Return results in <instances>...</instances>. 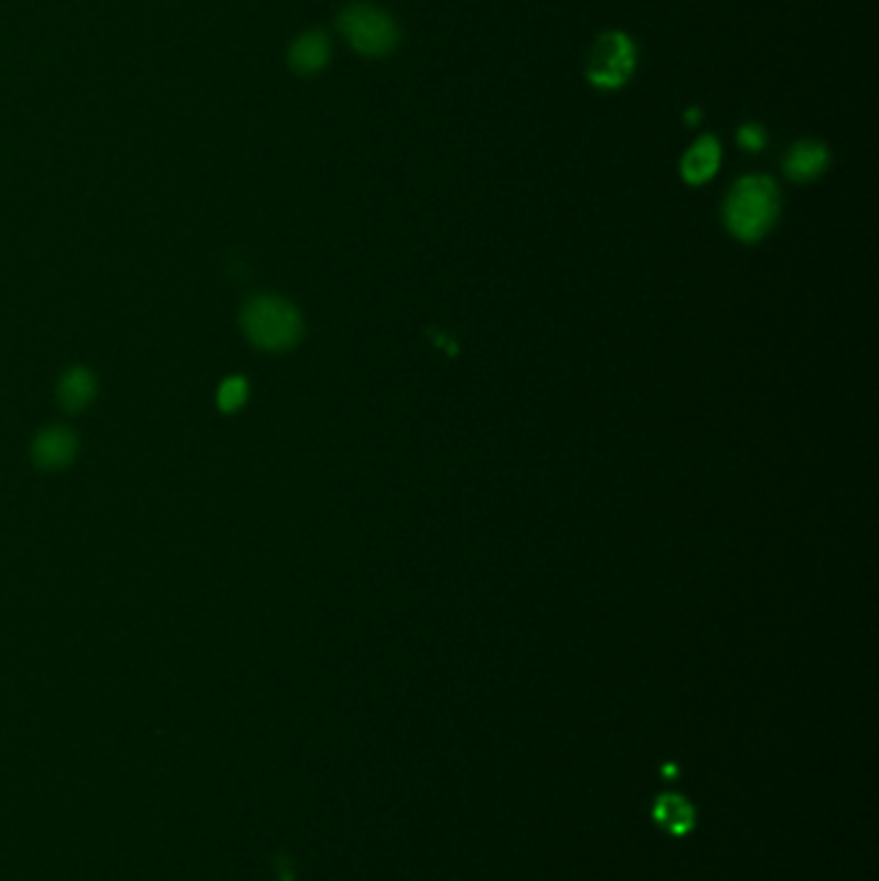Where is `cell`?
I'll use <instances>...</instances> for the list:
<instances>
[{"label": "cell", "instance_id": "1", "mask_svg": "<svg viewBox=\"0 0 879 881\" xmlns=\"http://www.w3.org/2000/svg\"><path fill=\"white\" fill-rule=\"evenodd\" d=\"M240 325L256 348L271 354L297 346L304 331L300 310L277 294H258L248 300L240 312Z\"/></svg>", "mask_w": 879, "mask_h": 881}, {"label": "cell", "instance_id": "2", "mask_svg": "<svg viewBox=\"0 0 879 881\" xmlns=\"http://www.w3.org/2000/svg\"><path fill=\"white\" fill-rule=\"evenodd\" d=\"M779 214V194L767 175H746L732 186L725 204V222L740 240H761L774 227Z\"/></svg>", "mask_w": 879, "mask_h": 881}, {"label": "cell", "instance_id": "3", "mask_svg": "<svg viewBox=\"0 0 879 881\" xmlns=\"http://www.w3.org/2000/svg\"><path fill=\"white\" fill-rule=\"evenodd\" d=\"M341 34L358 55L385 57L397 47L395 21L369 3H351L339 19Z\"/></svg>", "mask_w": 879, "mask_h": 881}, {"label": "cell", "instance_id": "4", "mask_svg": "<svg viewBox=\"0 0 879 881\" xmlns=\"http://www.w3.org/2000/svg\"><path fill=\"white\" fill-rule=\"evenodd\" d=\"M637 63L634 42L622 32L603 34L588 57V80L596 88H622Z\"/></svg>", "mask_w": 879, "mask_h": 881}, {"label": "cell", "instance_id": "5", "mask_svg": "<svg viewBox=\"0 0 879 881\" xmlns=\"http://www.w3.org/2000/svg\"><path fill=\"white\" fill-rule=\"evenodd\" d=\"M78 436L65 426H50L32 443V459L40 470H63L78 456Z\"/></svg>", "mask_w": 879, "mask_h": 881}, {"label": "cell", "instance_id": "6", "mask_svg": "<svg viewBox=\"0 0 879 881\" xmlns=\"http://www.w3.org/2000/svg\"><path fill=\"white\" fill-rule=\"evenodd\" d=\"M98 379L88 366H73L57 385V400L67 412H83L96 400Z\"/></svg>", "mask_w": 879, "mask_h": 881}, {"label": "cell", "instance_id": "7", "mask_svg": "<svg viewBox=\"0 0 879 881\" xmlns=\"http://www.w3.org/2000/svg\"><path fill=\"white\" fill-rule=\"evenodd\" d=\"M828 160L830 158H828V150H825V144L813 142V140L797 142L790 152H786L784 173L790 175L792 181H800V183L815 181L817 175H823L825 168H828Z\"/></svg>", "mask_w": 879, "mask_h": 881}, {"label": "cell", "instance_id": "8", "mask_svg": "<svg viewBox=\"0 0 879 881\" xmlns=\"http://www.w3.org/2000/svg\"><path fill=\"white\" fill-rule=\"evenodd\" d=\"M331 60V42L323 32H308L302 36H297V42L289 50V63L297 73L312 75L318 71H323Z\"/></svg>", "mask_w": 879, "mask_h": 881}, {"label": "cell", "instance_id": "9", "mask_svg": "<svg viewBox=\"0 0 879 881\" xmlns=\"http://www.w3.org/2000/svg\"><path fill=\"white\" fill-rule=\"evenodd\" d=\"M720 168V142L715 137H701L699 142H694V148L686 152L682 160V173L684 179L699 186V183H707Z\"/></svg>", "mask_w": 879, "mask_h": 881}, {"label": "cell", "instance_id": "10", "mask_svg": "<svg viewBox=\"0 0 879 881\" xmlns=\"http://www.w3.org/2000/svg\"><path fill=\"white\" fill-rule=\"evenodd\" d=\"M248 400V382L243 377H227L217 389V405L223 412L240 410Z\"/></svg>", "mask_w": 879, "mask_h": 881}, {"label": "cell", "instance_id": "11", "mask_svg": "<svg viewBox=\"0 0 879 881\" xmlns=\"http://www.w3.org/2000/svg\"><path fill=\"white\" fill-rule=\"evenodd\" d=\"M738 144L743 150H763V144H767V132H763V127L759 125H743L738 129Z\"/></svg>", "mask_w": 879, "mask_h": 881}, {"label": "cell", "instance_id": "12", "mask_svg": "<svg viewBox=\"0 0 879 881\" xmlns=\"http://www.w3.org/2000/svg\"><path fill=\"white\" fill-rule=\"evenodd\" d=\"M686 119H689V125H694V121L699 119V111H689V117H686Z\"/></svg>", "mask_w": 879, "mask_h": 881}]
</instances>
